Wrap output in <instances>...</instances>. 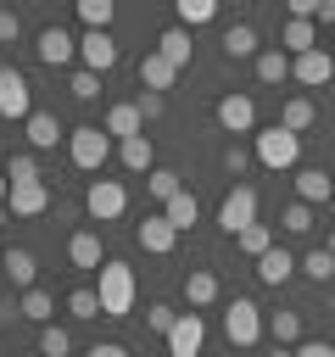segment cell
Wrapping results in <instances>:
<instances>
[{"instance_id": "obj_1", "label": "cell", "mask_w": 335, "mask_h": 357, "mask_svg": "<svg viewBox=\"0 0 335 357\" xmlns=\"http://www.w3.org/2000/svg\"><path fill=\"white\" fill-rule=\"evenodd\" d=\"M95 296H100V312H106V318H123V312H134V268H128V262H117V257H106Z\"/></svg>"}, {"instance_id": "obj_2", "label": "cell", "mask_w": 335, "mask_h": 357, "mask_svg": "<svg viewBox=\"0 0 335 357\" xmlns=\"http://www.w3.org/2000/svg\"><path fill=\"white\" fill-rule=\"evenodd\" d=\"M67 156H73V167L100 173L106 156H112V134H106L100 123H78V128H67Z\"/></svg>"}, {"instance_id": "obj_3", "label": "cell", "mask_w": 335, "mask_h": 357, "mask_svg": "<svg viewBox=\"0 0 335 357\" xmlns=\"http://www.w3.org/2000/svg\"><path fill=\"white\" fill-rule=\"evenodd\" d=\"M251 156H257L262 167H274V173H285V167H296V162H302V134H290L285 123H274V128H262V134H257V145H251Z\"/></svg>"}, {"instance_id": "obj_4", "label": "cell", "mask_w": 335, "mask_h": 357, "mask_svg": "<svg viewBox=\"0 0 335 357\" xmlns=\"http://www.w3.org/2000/svg\"><path fill=\"white\" fill-rule=\"evenodd\" d=\"M0 117L6 123H28L34 117V89H28L22 67H11V61H0Z\"/></svg>"}, {"instance_id": "obj_5", "label": "cell", "mask_w": 335, "mask_h": 357, "mask_svg": "<svg viewBox=\"0 0 335 357\" xmlns=\"http://www.w3.org/2000/svg\"><path fill=\"white\" fill-rule=\"evenodd\" d=\"M84 212H89L95 223H117V218L128 212V190H123V178H95V184L84 190Z\"/></svg>"}, {"instance_id": "obj_6", "label": "cell", "mask_w": 335, "mask_h": 357, "mask_svg": "<svg viewBox=\"0 0 335 357\" xmlns=\"http://www.w3.org/2000/svg\"><path fill=\"white\" fill-rule=\"evenodd\" d=\"M251 223H257V190H251V184H234V190L223 195V206H218V229H223L229 240H240Z\"/></svg>"}, {"instance_id": "obj_7", "label": "cell", "mask_w": 335, "mask_h": 357, "mask_svg": "<svg viewBox=\"0 0 335 357\" xmlns=\"http://www.w3.org/2000/svg\"><path fill=\"white\" fill-rule=\"evenodd\" d=\"M223 335H229V346H257V335H262V307L246 301V296H234L229 312H223Z\"/></svg>"}, {"instance_id": "obj_8", "label": "cell", "mask_w": 335, "mask_h": 357, "mask_svg": "<svg viewBox=\"0 0 335 357\" xmlns=\"http://www.w3.org/2000/svg\"><path fill=\"white\" fill-rule=\"evenodd\" d=\"M34 56H39L45 67H67V61L78 56V39H73L61 22H50V28H39V39H34Z\"/></svg>"}, {"instance_id": "obj_9", "label": "cell", "mask_w": 335, "mask_h": 357, "mask_svg": "<svg viewBox=\"0 0 335 357\" xmlns=\"http://www.w3.org/2000/svg\"><path fill=\"white\" fill-rule=\"evenodd\" d=\"M212 117H218L223 134H251V128H257V106H251V95H223V100L212 106Z\"/></svg>"}, {"instance_id": "obj_10", "label": "cell", "mask_w": 335, "mask_h": 357, "mask_svg": "<svg viewBox=\"0 0 335 357\" xmlns=\"http://www.w3.org/2000/svg\"><path fill=\"white\" fill-rule=\"evenodd\" d=\"M201 340H207L201 312H179V324L168 329V357H201Z\"/></svg>"}, {"instance_id": "obj_11", "label": "cell", "mask_w": 335, "mask_h": 357, "mask_svg": "<svg viewBox=\"0 0 335 357\" xmlns=\"http://www.w3.org/2000/svg\"><path fill=\"white\" fill-rule=\"evenodd\" d=\"M290 78H296V84H307V89H318V84H329V78H335V56L318 45V50H307V56H296V61H290Z\"/></svg>"}, {"instance_id": "obj_12", "label": "cell", "mask_w": 335, "mask_h": 357, "mask_svg": "<svg viewBox=\"0 0 335 357\" xmlns=\"http://www.w3.org/2000/svg\"><path fill=\"white\" fill-rule=\"evenodd\" d=\"M78 61H84L89 73H112V67H117V39H112V33H84V39H78Z\"/></svg>"}, {"instance_id": "obj_13", "label": "cell", "mask_w": 335, "mask_h": 357, "mask_svg": "<svg viewBox=\"0 0 335 357\" xmlns=\"http://www.w3.org/2000/svg\"><path fill=\"white\" fill-rule=\"evenodd\" d=\"M335 195V173H324V167H296V201L302 206H324Z\"/></svg>"}, {"instance_id": "obj_14", "label": "cell", "mask_w": 335, "mask_h": 357, "mask_svg": "<svg viewBox=\"0 0 335 357\" xmlns=\"http://www.w3.org/2000/svg\"><path fill=\"white\" fill-rule=\"evenodd\" d=\"M45 206H50L45 178H34V184H11V195H6V212H11V218H39Z\"/></svg>"}, {"instance_id": "obj_15", "label": "cell", "mask_w": 335, "mask_h": 357, "mask_svg": "<svg viewBox=\"0 0 335 357\" xmlns=\"http://www.w3.org/2000/svg\"><path fill=\"white\" fill-rule=\"evenodd\" d=\"M134 240H140V245H145L151 257H168V251L179 245V229H173V223H168L162 212H151V218H145V223L134 229Z\"/></svg>"}, {"instance_id": "obj_16", "label": "cell", "mask_w": 335, "mask_h": 357, "mask_svg": "<svg viewBox=\"0 0 335 357\" xmlns=\"http://www.w3.org/2000/svg\"><path fill=\"white\" fill-rule=\"evenodd\" d=\"M279 50H285L290 61H296V56H307V50H318V22H307V17H285Z\"/></svg>"}, {"instance_id": "obj_17", "label": "cell", "mask_w": 335, "mask_h": 357, "mask_svg": "<svg viewBox=\"0 0 335 357\" xmlns=\"http://www.w3.org/2000/svg\"><path fill=\"white\" fill-rule=\"evenodd\" d=\"M67 262L84 268V273H100V268H106V257H100V234H95V229H78V234L67 240Z\"/></svg>"}, {"instance_id": "obj_18", "label": "cell", "mask_w": 335, "mask_h": 357, "mask_svg": "<svg viewBox=\"0 0 335 357\" xmlns=\"http://www.w3.org/2000/svg\"><path fill=\"white\" fill-rule=\"evenodd\" d=\"M173 78H179V67H173L168 56H156V50H145V56H140V84H145L151 95H168V89H173Z\"/></svg>"}, {"instance_id": "obj_19", "label": "cell", "mask_w": 335, "mask_h": 357, "mask_svg": "<svg viewBox=\"0 0 335 357\" xmlns=\"http://www.w3.org/2000/svg\"><path fill=\"white\" fill-rule=\"evenodd\" d=\"M106 134H117V145L123 139H134V134H145V117H140V106L134 100H117L112 112H106V123H100Z\"/></svg>"}, {"instance_id": "obj_20", "label": "cell", "mask_w": 335, "mask_h": 357, "mask_svg": "<svg viewBox=\"0 0 335 357\" xmlns=\"http://www.w3.org/2000/svg\"><path fill=\"white\" fill-rule=\"evenodd\" d=\"M184 301H190V312L212 307V301H218V273H212V268H190V273H184Z\"/></svg>"}, {"instance_id": "obj_21", "label": "cell", "mask_w": 335, "mask_h": 357, "mask_svg": "<svg viewBox=\"0 0 335 357\" xmlns=\"http://www.w3.org/2000/svg\"><path fill=\"white\" fill-rule=\"evenodd\" d=\"M56 139H67V128L56 123V112H34L28 117V145L34 151H56Z\"/></svg>"}, {"instance_id": "obj_22", "label": "cell", "mask_w": 335, "mask_h": 357, "mask_svg": "<svg viewBox=\"0 0 335 357\" xmlns=\"http://www.w3.org/2000/svg\"><path fill=\"white\" fill-rule=\"evenodd\" d=\"M0 268H6V279H11L17 290H34V273H39V262H34V251H28V245H11Z\"/></svg>"}, {"instance_id": "obj_23", "label": "cell", "mask_w": 335, "mask_h": 357, "mask_svg": "<svg viewBox=\"0 0 335 357\" xmlns=\"http://www.w3.org/2000/svg\"><path fill=\"white\" fill-rule=\"evenodd\" d=\"M296 268H302V262H296V257H290L285 245H274L268 257H257V279H262V284H285V279H290Z\"/></svg>"}, {"instance_id": "obj_24", "label": "cell", "mask_w": 335, "mask_h": 357, "mask_svg": "<svg viewBox=\"0 0 335 357\" xmlns=\"http://www.w3.org/2000/svg\"><path fill=\"white\" fill-rule=\"evenodd\" d=\"M223 56H229V61H246V56L257 61V28H251V22L223 28Z\"/></svg>"}, {"instance_id": "obj_25", "label": "cell", "mask_w": 335, "mask_h": 357, "mask_svg": "<svg viewBox=\"0 0 335 357\" xmlns=\"http://www.w3.org/2000/svg\"><path fill=\"white\" fill-rule=\"evenodd\" d=\"M117 156H123V167H128V173H151V167H156L151 134H134V139H123V145H117Z\"/></svg>"}, {"instance_id": "obj_26", "label": "cell", "mask_w": 335, "mask_h": 357, "mask_svg": "<svg viewBox=\"0 0 335 357\" xmlns=\"http://www.w3.org/2000/svg\"><path fill=\"white\" fill-rule=\"evenodd\" d=\"M17 312H22L28 324H39V329H45V324H56V301H50V290H39V284H34V290H22Z\"/></svg>"}, {"instance_id": "obj_27", "label": "cell", "mask_w": 335, "mask_h": 357, "mask_svg": "<svg viewBox=\"0 0 335 357\" xmlns=\"http://www.w3.org/2000/svg\"><path fill=\"white\" fill-rule=\"evenodd\" d=\"M156 56H168V61L184 73V67H190V33H184L179 22H173V28H162V39H156Z\"/></svg>"}, {"instance_id": "obj_28", "label": "cell", "mask_w": 335, "mask_h": 357, "mask_svg": "<svg viewBox=\"0 0 335 357\" xmlns=\"http://www.w3.org/2000/svg\"><path fill=\"white\" fill-rule=\"evenodd\" d=\"M279 123H285L290 134H302V128H313V123H318V106H313L307 95H290V100L279 106Z\"/></svg>"}, {"instance_id": "obj_29", "label": "cell", "mask_w": 335, "mask_h": 357, "mask_svg": "<svg viewBox=\"0 0 335 357\" xmlns=\"http://www.w3.org/2000/svg\"><path fill=\"white\" fill-rule=\"evenodd\" d=\"M162 218H168V223H173V229H179V234H184V229H190V223H195V218H201V201H195V195H190V190H179V195H173V201H168V206H162Z\"/></svg>"}, {"instance_id": "obj_30", "label": "cell", "mask_w": 335, "mask_h": 357, "mask_svg": "<svg viewBox=\"0 0 335 357\" xmlns=\"http://www.w3.org/2000/svg\"><path fill=\"white\" fill-rule=\"evenodd\" d=\"M78 22H84V33H106L112 28V0H78Z\"/></svg>"}, {"instance_id": "obj_31", "label": "cell", "mask_w": 335, "mask_h": 357, "mask_svg": "<svg viewBox=\"0 0 335 357\" xmlns=\"http://www.w3.org/2000/svg\"><path fill=\"white\" fill-rule=\"evenodd\" d=\"M257 78L262 84H285L290 78V56L285 50H257Z\"/></svg>"}, {"instance_id": "obj_32", "label": "cell", "mask_w": 335, "mask_h": 357, "mask_svg": "<svg viewBox=\"0 0 335 357\" xmlns=\"http://www.w3.org/2000/svg\"><path fill=\"white\" fill-rule=\"evenodd\" d=\"M302 273H307L313 284H329V279H335V251H329V245L307 251V257H302Z\"/></svg>"}, {"instance_id": "obj_33", "label": "cell", "mask_w": 335, "mask_h": 357, "mask_svg": "<svg viewBox=\"0 0 335 357\" xmlns=\"http://www.w3.org/2000/svg\"><path fill=\"white\" fill-rule=\"evenodd\" d=\"M218 17V0H179V28L190 33V28H201V22H212Z\"/></svg>"}, {"instance_id": "obj_34", "label": "cell", "mask_w": 335, "mask_h": 357, "mask_svg": "<svg viewBox=\"0 0 335 357\" xmlns=\"http://www.w3.org/2000/svg\"><path fill=\"white\" fill-rule=\"evenodd\" d=\"M145 190H151V195L168 206V201H173L184 184H179V173H173V167H151V173H145Z\"/></svg>"}, {"instance_id": "obj_35", "label": "cell", "mask_w": 335, "mask_h": 357, "mask_svg": "<svg viewBox=\"0 0 335 357\" xmlns=\"http://www.w3.org/2000/svg\"><path fill=\"white\" fill-rule=\"evenodd\" d=\"M268 335H274V346H296L302 340V312H274L268 318Z\"/></svg>"}, {"instance_id": "obj_36", "label": "cell", "mask_w": 335, "mask_h": 357, "mask_svg": "<svg viewBox=\"0 0 335 357\" xmlns=\"http://www.w3.org/2000/svg\"><path fill=\"white\" fill-rule=\"evenodd\" d=\"M234 245H240L246 257H268V251H274V229H268V223H251V229H246Z\"/></svg>"}, {"instance_id": "obj_37", "label": "cell", "mask_w": 335, "mask_h": 357, "mask_svg": "<svg viewBox=\"0 0 335 357\" xmlns=\"http://www.w3.org/2000/svg\"><path fill=\"white\" fill-rule=\"evenodd\" d=\"M67 351H73V335L61 324H45L39 329V357H67Z\"/></svg>"}, {"instance_id": "obj_38", "label": "cell", "mask_w": 335, "mask_h": 357, "mask_svg": "<svg viewBox=\"0 0 335 357\" xmlns=\"http://www.w3.org/2000/svg\"><path fill=\"white\" fill-rule=\"evenodd\" d=\"M6 178H11V184H34V178H39V162H34V151H11V162H6Z\"/></svg>"}, {"instance_id": "obj_39", "label": "cell", "mask_w": 335, "mask_h": 357, "mask_svg": "<svg viewBox=\"0 0 335 357\" xmlns=\"http://www.w3.org/2000/svg\"><path fill=\"white\" fill-rule=\"evenodd\" d=\"M67 312H73V318H106L95 290H73V296H67Z\"/></svg>"}, {"instance_id": "obj_40", "label": "cell", "mask_w": 335, "mask_h": 357, "mask_svg": "<svg viewBox=\"0 0 335 357\" xmlns=\"http://www.w3.org/2000/svg\"><path fill=\"white\" fill-rule=\"evenodd\" d=\"M67 89H73V95H78V100H95V95H100V73H89V67H78V73H73V84H67Z\"/></svg>"}, {"instance_id": "obj_41", "label": "cell", "mask_w": 335, "mask_h": 357, "mask_svg": "<svg viewBox=\"0 0 335 357\" xmlns=\"http://www.w3.org/2000/svg\"><path fill=\"white\" fill-rule=\"evenodd\" d=\"M279 223H285V229H290V234H307V229H313V206H302V201H290V206H285V218H279Z\"/></svg>"}, {"instance_id": "obj_42", "label": "cell", "mask_w": 335, "mask_h": 357, "mask_svg": "<svg viewBox=\"0 0 335 357\" xmlns=\"http://www.w3.org/2000/svg\"><path fill=\"white\" fill-rule=\"evenodd\" d=\"M145 324H151V329H156V335H168V329H173V324H179V312H173V307H168V301H151V307H145Z\"/></svg>"}, {"instance_id": "obj_43", "label": "cell", "mask_w": 335, "mask_h": 357, "mask_svg": "<svg viewBox=\"0 0 335 357\" xmlns=\"http://www.w3.org/2000/svg\"><path fill=\"white\" fill-rule=\"evenodd\" d=\"M251 162H257V156H251L246 145H229V151H223V173H234V178H240V173H246Z\"/></svg>"}, {"instance_id": "obj_44", "label": "cell", "mask_w": 335, "mask_h": 357, "mask_svg": "<svg viewBox=\"0 0 335 357\" xmlns=\"http://www.w3.org/2000/svg\"><path fill=\"white\" fill-rule=\"evenodd\" d=\"M22 33V22H17V11H0V45H11Z\"/></svg>"}, {"instance_id": "obj_45", "label": "cell", "mask_w": 335, "mask_h": 357, "mask_svg": "<svg viewBox=\"0 0 335 357\" xmlns=\"http://www.w3.org/2000/svg\"><path fill=\"white\" fill-rule=\"evenodd\" d=\"M296 357H335V346H329V340H302Z\"/></svg>"}, {"instance_id": "obj_46", "label": "cell", "mask_w": 335, "mask_h": 357, "mask_svg": "<svg viewBox=\"0 0 335 357\" xmlns=\"http://www.w3.org/2000/svg\"><path fill=\"white\" fill-rule=\"evenodd\" d=\"M134 106H140V117H162V95H151V89H145Z\"/></svg>"}, {"instance_id": "obj_47", "label": "cell", "mask_w": 335, "mask_h": 357, "mask_svg": "<svg viewBox=\"0 0 335 357\" xmlns=\"http://www.w3.org/2000/svg\"><path fill=\"white\" fill-rule=\"evenodd\" d=\"M89 357H128V351H123L117 340H95V346H89Z\"/></svg>"}, {"instance_id": "obj_48", "label": "cell", "mask_w": 335, "mask_h": 357, "mask_svg": "<svg viewBox=\"0 0 335 357\" xmlns=\"http://www.w3.org/2000/svg\"><path fill=\"white\" fill-rule=\"evenodd\" d=\"M313 22H324V28H335V0H318V17Z\"/></svg>"}, {"instance_id": "obj_49", "label": "cell", "mask_w": 335, "mask_h": 357, "mask_svg": "<svg viewBox=\"0 0 335 357\" xmlns=\"http://www.w3.org/2000/svg\"><path fill=\"white\" fill-rule=\"evenodd\" d=\"M6 195H11V178H6V167H0V206H6Z\"/></svg>"}, {"instance_id": "obj_50", "label": "cell", "mask_w": 335, "mask_h": 357, "mask_svg": "<svg viewBox=\"0 0 335 357\" xmlns=\"http://www.w3.org/2000/svg\"><path fill=\"white\" fill-rule=\"evenodd\" d=\"M268 357H296V351H290V346H274V351H268Z\"/></svg>"}, {"instance_id": "obj_51", "label": "cell", "mask_w": 335, "mask_h": 357, "mask_svg": "<svg viewBox=\"0 0 335 357\" xmlns=\"http://www.w3.org/2000/svg\"><path fill=\"white\" fill-rule=\"evenodd\" d=\"M0 229H6V206H0Z\"/></svg>"}, {"instance_id": "obj_52", "label": "cell", "mask_w": 335, "mask_h": 357, "mask_svg": "<svg viewBox=\"0 0 335 357\" xmlns=\"http://www.w3.org/2000/svg\"><path fill=\"white\" fill-rule=\"evenodd\" d=\"M329 251H335V229H329Z\"/></svg>"}]
</instances>
